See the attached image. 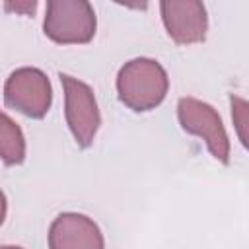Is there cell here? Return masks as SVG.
Listing matches in <instances>:
<instances>
[{
  "label": "cell",
  "mask_w": 249,
  "mask_h": 249,
  "mask_svg": "<svg viewBox=\"0 0 249 249\" xmlns=\"http://www.w3.org/2000/svg\"><path fill=\"white\" fill-rule=\"evenodd\" d=\"M177 119L185 132L195 134L206 142L208 152L218 161L224 165L230 163V138L222 117L210 103L196 97H181L177 101Z\"/></svg>",
  "instance_id": "obj_5"
},
{
  "label": "cell",
  "mask_w": 249,
  "mask_h": 249,
  "mask_svg": "<svg viewBox=\"0 0 249 249\" xmlns=\"http://www.w3.org/2000/svg\"><path fill=\"white\" fill-rule=\"evenodd\" d=\"M0 160L6 165H19L25 160V136L19 124L0 109Z\"/></svg>",
  "instance_id": "obj_8"
},
{
  "label": "cell",
  "mask_w": 249,
  "mask_h": 249,
  "mask_svg": "<svg viewBox=\"0 0 249 249\" xmlns=\"http://www.w3.org/2000/svg\"><path fill=\"white\" fill-rule=\"evenodd\" d=\"M230 103H231V119H233V124L237 128V136H239L241 144L247 146V134H245V126H247V101L231 93L230 95Z\"/></svg>",
  "instance_id": "obj_9"
},
{
  "label": "cell",
  "mask_w": 249,
  "mask_h": 249,
  "mask_svg": "<svg viewBox=\"0 0 249 249\" xmlns=\"http://www.w3.org/2000/svg\"><path fill=\"white\" fill-rule=\"evenodd\" d=\"M62 91H64V117L66 124L80 148H89L93 144V138L101 124V113L97 107V99L93 89L70 76V74H58Z\"/></svg>",
  "instance_id": "obj_3"
},
{
  "label": "cell",
  "mask_w": 249,
  "mask_h": 249,
  "mask_svg": "<svg viewBox=\"0 0 249 249\" xmlns=\"http://www.w3.org/2000/svg\"><path fill=\"white\" fill-rule=\"evenodd\" d=\"M119 101L134 113L156 109L167 95L169 78L165 68L148 56H136L124 62L117 74Z\"/></svg>",
  "instance_id": "obj_1"
},
{
  "label": "cell",
  "mask_w": 249,
  "mask_h": 249,
  "mask_svg": "<svg viewBox=\"0 0 249 249\" xmlns=\"http://www.w3.org/2000/svg\"><path fill=\"white\" fill-rule=\"evenodd\" d=\"M35 8H37V2H35V0H33V2H16V4L6 2V10H12V12H23V14H27V16H31V14L35 12Z\"/></svg>",
  "instance_id": "obj_10"
},
{
  "label": "cell",
  "mask_w": 249,
  "mask_h": 249,
  "mask_svg": "<svg viewBox=\"0 0 249 249\" xmlns=\"http://www.w3.org/2000/svg\"><path fill=\"white\" fill-rule=\"evenodd\" d=\"M0 249H23V247H19V245H2Z\"/></svg>",
  "instance_id": "obj_12"
},
{
  "label": "cell",
  "mask_w": 249,
  "mask_h": 249,
  "mask_svg": "<svg viewBox=\"0 0 249 249\" xmlns=\"http://www.w3.org/2000/svg\"><path fill=\"white\" fill-rule=\"evenodd\" d=\"M49 249H105V237L89 216L62 212L51 222Z\"/></svg>",
  "instance_id": "obj_7"
},
{
  "label": "cell",
  "mask_w": 249,
  "mask_h": 249,
  "mask_svg": "<svg viewBox=\"0 0 249 249\" xmlns=\"http://www.w3.org/2000/svg\"><path fill=\"white\" fill-rule=\"evenodd\" d=\"M4 101L10 109L29 119H43L53 105L51 80L43 70L35 66L16 68L6 78Z\"/></svg>",
  "instance_id": "obj_4"
},
{
  "label": "cell",
  "mask_w": 249,
  "mask_h": 249,
  "mask_svg": "<svg viewBox=\"0 0 249 249\" xmlns=\"http://www.w3.org/2000/svg\"><path fill=\"white\" fill-rule=\"evenodd\" d=\"M6 212H8V198H6L4 191L0 189V226H2L4 220H6Z\"/></svg>",
  "instance_id": "obj_11"
},
{
  "label": "cell",
  "mask_w": 249,
  "mask_h": 249,
  "mask_svg": "<svg viewBox=\"0 0 249 249\" xmlns=\"http://www.w3.org/2000/svg\"><path fill=\"white\" fill-rule=\"evenodd\" d=\"M167 35L177 45H195L206 39L208 16L198 0H163L160 4Z\"/></svg>",
  "instance_id": "obj_6"
},
{
  "label": "cell",
  "mask_w": 249,
  "mask_h": 249,
  "mask_svg": "<svg viewBox=\"0 0 249 249\" xmlns=\"http://www.w3.org/2000/svg\"><path fill=\"white\" fill-rule=\"evenodd\" d=\"M97 29L93 6L86 0H49L43 19L45 35L58 45L89 43Z\"/></svg>",
  "instance_id": "obj_2"
}]
</instances>
